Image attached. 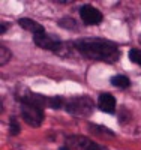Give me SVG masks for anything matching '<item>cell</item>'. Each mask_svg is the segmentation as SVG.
I'll list each match as a JSON object with an SVG mask.
<instances>
[{
    "instance_id": "obj_13",
    "label": "cell",
    "mask_w": 141,
    "mask_h": 150,
    "mask_svg": "<svg viewBox=\"0 0 141 150\" xmlns=\"http://www.w3.org/2000/svg\"><path fill=\"white\" fill-rule=\"evenodd\" d=\"M59 26H62V27H66V29H75L77 27V23L74 21V18H71V17H65L63 20H60L59 21Z\"/></svg>"
},
{
    "instance_id": "obj_5",
    "label": "cell",
    "mask_w": 141,
    "mask_h": 150,
    "mask_svg": "<svg viewBox=\"0 0 141 150\" xmlns=\"http://www.w3.org/2000/svg\"><path fill=\"white\" fill-rule=\"evenodd\" d=\"M80 17H81L83 23L87 24V26H96V24H101L102 18H104L102 12L99 9H96L95 6H92V5H83L80 8Z\"/></svg>"
},
{
    "instance_id": "obj_6",
    "label": "cell",
    "mask_w": 141,
    "mask_h": 150,
    "mask_svg": "<svg viewBox=\"0 0 141 150\" xmlns=\"http://www.w3.org/2000/svg\"><path fill=\"white\" fill-rule=\"evenodd\" d=\"M68 144L78 150H107L98 143L86 138V137H68Z\"/></svg>"
},
{
    "instance_id": "obj_11",
    "label": "cell",
    "mask_w": 141,
    "mask_h": 150,
    "mask_svg": "<svg viewBox=\"0 0 141 150\" xmlns=\"http://www.w3.org/2000/svg\"><path fill=\"white\" fill-rule=\"evenodd\" d=\"M11 57H12V53H11V50H8L6 47H0V65H6L8 62L11 60Z\"/></svg>"
},
{
    "instance_id": "obj_10",
    "label": "cell",
    "mask_w": 141,
    "mask_h": 150,
    "mask_svg": "<svg viewBox=\"0 0 141 150\" xmlns=\"http://www.w3.org/2000/svg\"><path fill=\"white\" fill-rule=\"evenodd\" d=\"M20 131H21V126H20L18 120H17L14 116H12V117L9 119V135L15 137V135L20 134Z\"/></svg>"
},
{
    "instance_id": "obj_2",
    "label": "cell",
    "mask_w": 141,
    "mask_h": 150,
    "mask_svg": "<svg viewBox=\"0 0 141 150\" xmlns=\"http://www.w3.org/2000/svg\"><path fill=\"white\" fill-rule=\"evenodd\" d=\"M66 111L74 116H90L93 112V101L89 96L71 98L66 104Z\"/></svg>"
},
{
    "instance_id": "obj_15",
    "label": "cell",
    "mask_w": 141,
    "mask_h": 150,
    "mask_svg": "<svg viewBox=\"0 0 141 150\" xmlns=\"http://www.w3.org/2000/svg\"><path fill=\"white\" fill-rule=\"evenodd\" d=\"M59 150H71V147H60Z\"/></svg>"
},
{
    "instance_id": "obj_14",
    "label": "cell",
    "mask_w": 141,
    "mask_h": 150,
    "mask_svg": "<svg viewBox=\"0 0 141 150\" xmlns=\"http://www.w3.org/2000/svg\"><path fill=\"white\" fill-rule=\"evenodd\" d=\"M8 27H9V24H8V23H2V24H0V33L3 35V33L6 32V29H8Z\"/></svg>"
},
{
    "instance_id": "obj_16",
    "label": "cell",
    "mask_w": 141,
    "mask_h": 150,
    "mask_svg": "<svg viewBox=\"0 0 141 150\" xmlns=\"http://www.w3.org/2000/svg\"><path fill=\"white\" fill-rule=\"evenodd\" d=\"M138 41H140V44H141V35L138 36Z\"/></svg>"
},
{
    "instance_id": "obj_8",
    "label": "cell",
    "mask_w": 141,
    "mask_h": 150,
    "mask_svg": "<svg viewBox=\"0 0 141 150\" xmlns=\"http://www.w3.org/2000/svg\"><path fill=\"white\" fill-rule=\"evenodd\" d=\"M18 24L24 30H27V32H30L33 35H39V33H44L45 32L42 24H39L38 21H33L32 18H26V17L24 18H20L18 20Z\"/></svg>"
},
{
    "instance_id": "obj_12",
    "label": "cell",
    "mask_w": 141,
    "mask_h": 150,
    "mask_svg": "<svg viewBox=\"0 0 141 150\" xmlns=\"http://www.w3.org/2000/svg\"><path fill=\"white\" fill-rule=\"evenodd\" d=\"M129 60L131 62H134L135 65H140L141 66V50H137V48H134V50H131L129 51Z\"/></svg>"
},
{
    "instance_id": "obj_3",
    "label": "cell",
    "mask_w": 141,
    "mask_h": 150,
    "mask_svg": "<svg viewBox=\"0 0 141 150\" xmlns=\"http://www.w3.org/2000/svg\"><path fill=\"white\" fill-rule=\"evenodd\" d=\"M20 108H21V117L26 123L33 128L41 126V123L44 122V108L29 102H20Z\"/></svg>"
},
{
    "instance_id": "obj_9",
    "label": "cell",
    "mask_w": 141,
    "mask_h": 150,
    "mask_svg": "<svg viewBox=\"0 0 141 150\" xmlns=\"http://www.w3.org/2000/svg\"><path fill=\"white\" fill-rule=\"evenodd\" d=\"M111 84L114 87H119V89H128L131 86V80L126 75H114L111 78Z\"/></svg>"
},
{
    "instance_id": "obj_1",
    "label": "cell",
    "mask_w": 141,
    "mask_h": 150,
    "mask_svg": "<svg viewBox=\"0 0 141 150\" xmlns=\"http://www.w3.org/2000/svg\"><path fill=\"white\" fill-rule=\"evenodd\" d=\"M74 47L80 54L87 59L114 63L120 57V50L113 41L102 38H81L74 41Z\"/></svg>"
},
{
    "instance_id": "obj_4",
    "label": "cell",
    "mask_w": 141,
    "mask_h": 150,
    "mask_svg": "<svg viewBox=\"0 0 141 150\" xmlns=\"http://www.w3.org/2000/svg\"><path fill=\"white\" fill-rule=\"evenodd\" d=\"M33 42L42 48V50H48V51H54L57 53L60 47L63 45V42H60V38L57 35H51V33H39V35H33Z\"/></svg>"
},
{
    "instance_id": "obj_7",
    "label": "cell",
    "mask_w": 141,
    "mask_h": 150,
    "mask_svg": "<svg viewBox=\"0 0 141 150\" xmlns=\"http://www.w3.org/2000/svg\"><path fill=\"white\" fill-rule=\"evenodd\" d=\"M98 107L101 111L108 112V114H114V111H116V99L110 93H102L98 98Z\"/></svg>"
}]
</instances>
